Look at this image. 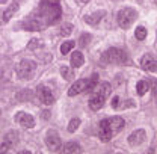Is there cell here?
<instances>
[{
	"mask_svg": "<svg viewBox=\"0 0 157 154\" xmlns=\"http://www.w3.org/2000/svg\"><path fill=\"white\" fill-rule=\"evenodd\" d=\"M113 130L110 127V122H109V118L107 119H103L100 121L98 124V137L103 141V142H109L112 137H113Z\"/></svg>",
	"mask_w": 157,
	"mask_h": 154,
	"instance_id": "8",
	"label": "cell"
},
{
	"mask_svg": "<svg viewBox=\"0 0 157 154\" xmlns=\"http://www.w3.org/2000/svg\"><path fill=\"white\" fill-rule=\"evenodd\" d=\"M78 125H80V119H77V118L71 119V121H70V124H68V132L74 133V132L78 129Z\"/></svg>",
	"mask_w": 157,
	"mask_h": 154,
	"instance_id": "25",
	"label": "cell"
},
{
	"mask_svg": "<svg viewBox=\"0 0 157 154\" xmlns=\"http://www.w3.org/2000/svg\"><path fill=\"white\" fill-rule=\"evenodd\" d=\"M15 71H17L18 79H21V80H30L33 77V74H35V71H36V64L33 60L23 59V60L18 62Z\"/></svg>",
	"mask_w": 157,
	"mask_h": 154,
	"instance_id": "5",
	"label": "cell"
},
{
	"mask_svg": "<svg viewBox=\"0 0 157 154\" xmlns=\"http://www.w3.org/2000/svg\"><path fill=\"white\" fill-rule=\"evenodd\" d=\"M128 62V55L122 50L112 47L107 52H104V55L101 56V64L103 65H109V64H117V65H125Z\"/></svg>",
	"mask_w": 157,
	"mask_h": 154,
	"instance_id": "3",
	"label": "cell"
},
{
	"mask_svg": "<svg viewBox=\"0 0 157 154\" xmlns=\"http://www.w3.org/2000/svg\"><path fill=\"white\" fill-rule=\"evenodd\" d=\"M36 97H38V100L42 104L50 106V104L55 103V97L52 94L50 88H47V86H44V85H39L38 88H36Z\"/></svg>",
	"mask_w": 157,
	"mask_h": 154,
	"instance_id": "10",
	"label": "cell"
},
{
	"mask_svg": "<svg viewBox=\"0 0 157 154\" xmlns=\"http://www.w3.org/2000/svg\"><path fill=\"white\" fill-rule=\"evenodd\" d=\"M153 94H154V98H156V103H157V82L154 83V88H153Z\"/></svg>",
	"mask_w": 157,
	"mask_h": 154,
	"instance_id": "30",
	"label": "cell"
},
{
	"mask_svg": "<svg viewBox=\"0 0 157 154\" xmlns=\"http://www.w3.org/2000/svg\"><path fill=\"white\" fill-rule=\"evenodd\" d=\"M45 145L50 151H59L62 148V141L60 136L58 135V132L55 130H48L45 135Z\"/></svg>",
	"mask_w": 157,
	"mask_h": 154,
	"instance_id": "7",
	"label": "cell"
},
{
	"mask_svg": "<svg viewBox=\"0 0 157 154\" xmlns=\"http://www.w3.org/2000/svg\"><path fill=\"white\" fill-rule=\"evenodd\" d=\"M104 15H106L104 11H97V12H94V14H91V15H86V17H85V21H86L88 24H91V26H97L98 23L103 20Z\"/></svg>",
	"mask_w": 157,
	"mask_h": 154,
	"instance_id": "16",
	"label": "cell"
},
{
	"mask_svg": "<svg viewBox=\"0 0 157 154\" xmlns=\"http://www.w3.org/2000/svg\"><path fill=\"white\" fill-rule=\"evenodd\" d=\"M109 122H110V127H112V130H113L115 135L124 129V124H125L121 116H112V118H109Z\"/></svg>",
	"mask_w": 157,
	"mask_h": 154,
	"instance_id": "17",
	"label": "cell"
},
{
	"mask_svg": "<svg viewBox=\"0 0 157 154\" xmlns=\"http://www.w3.org/2000/svg\"><path fill=\"white\" fill-rule=\"evenodd\" d=\"M118 106H119V97H113V98H112V107L117 109Z\"/></svg>",
	"mask_w": 157,
	"mask_h": 154,
	"instance_id": "28",
	"label": "cell"
},
{
	"mask_svg": "<svg viewBox=\"0 0 157 154\" xmlns=\"http://www.w3.org/2000/svg\"><path fill=\"white\" fill-rule=\"evenodd\" d=\"M83 64H85V58H83L82 52H74L71 55V65H73V68H80Z\"/></svg>",
	"mask_w": 157,
	"mask_h": 154,
	"instance_id": "18",
	"label": "cell"
},
{
	"mask_svg": "<svg viewBox=\"0 0 157 154\" xmlns=\"http://www.w3.org/2000/svg\"><path fill=\"white\" fill-rule=\"evenodd\" d=\"M0 115H2V110H0Z\"/></svg>",
	"mask_w": 157,
	"mask_h": 154,
	"instance_id": "33",
	"label": "cell"
},
{
	"mask_svg": "<svg viewBox=\"0 0 157 154\" xmlns=\"http://www.w3.org/2000/svg\"><path fill=\"white\" fill-rule=\"evenodd\" d=\"M71 32H73V24H63L59 29V35L60 37H68V35H71Z\"/></svg>",
	"mask_w": 157,
	"mask_h": 154,
	"instance_id": "24",
	"label": "cell"
},
{
	"mask_svg": "<svg viewBox=\"0 0 157 154\" xmlns=\"http://www.w3.org/2000/svg\"><path fill=\"white\" fill-rule=\"evenodd\" d=\"M144 141H145V130H142V129L133 132L132 135L128 136V144L132 147H139Z\"/></svg>",
	"mask_w": 157,
	"mask_h": 154,
	"instance_id": "14",
	"label": "cell"
},
{
	"mask_svg": "<svg viewBox=\"0 0 157 154\" xmlns=\"http://www.w3.org/2000/svg\"><path fill=\"white\" fill-rule=\"evenodd\" d=\"M74 45H76V42H74V41H67V42H63V44L60 45V53H62V55L70 53V52L74 48Z\"/></svg>",
	"mask_w": 157,
	"mask_h": 154,
	"instance_id": "22",
	"label": "cell"
},
{
	"mask_svg": "<svg viewBox=\"0 0 157 154\" xmlns=\"http://www.w3.org/2000/svg\"><path fill=\"white\" fill-rule=\"evenodd\" d=\"M32 91L30 89H21L20 92H17V100L20 101H29L30 98H32Z\"/></svg>",
	"mask_w": 157,
	"mask_h": 154,
	"instance_id": "20",
	"label": "cell"
},
{
	"mask_svg": "<svg viewBox=\"0 0 157 154\" xmlns=\"http://www.w3.org/2000/svg\"><path fill=\"white\" fill-rule=\"evenodd\" d=\"M8 0H0V5H3V3H6Z\"/></svg>",
	"mask_w": 157,
	"mask_h": 154,
	"instance_id": "31",
	"label": "cell"
},
{
	"mask_svg": "<svg viewBox=\"0 0 157 154\" xmlns=\"http://www.w3.org/2000/svg\"><path fill=\"white\" fill-rule=\"evenodd\" d=\"M23 27L26 30H41V29H44V24L41 23V20L36 15H32L23 21Z\"/></svg>",
	"mask_w": 157,
	"mask_h": 154,
	"instance_id": "13",
	"label": "cell"
},
{
	"mask_svg": "<svg viewBox=\"0 0 157 154\" xmlns=\"http://www.w3.org/2000/svg\"><path fill=\"white\" fill-rule=\"evenodd\" d=\"M140 67L148 71V73H156L157 71V58L151 53H147L144 58L140 59Z\"/></svg>",
	"mask_w": 157,
	"mask_h": 154,
	"instance_id": "11",
	"label": "cell"
},
{
	"mask_svg": "<svg viewBox=\"0 0 157 154\" xmlns=\"http://www.w3.org/2000/svg\"><path fill=\"white\" fill-rule=\"evenodd\" d=\"M35 15L41 20V23L45 27V26H52V24L58 23L62 15V9L56 0H41L39 12Z\"/></svg>",
	"mask_w": 157,
	"mask_h": 154,
	"instance_id": "1",
	"label": "cell"
},
{
	"mask_svg": "<svg viewBox=\"0 0 157 154\" xmlns=\"http://www.w3.org/2000/svg\"><path fill=\"white\" fill-rule=\"evenodd\" d=\"M89 42H91V35H89V33H83V35L80 37V39H78V45H80V47H86Z\"/></svg>",
	"mask_w": 157,
	"mask_h": 154,
	"instance_id": "26",
	"label": "cell"
},
{
	"mask_svg": "<svg viewBox=\"0 0 157 154\" xmlns=\"http://www.w3.org/2000/svg\"><path fill=\"white\" fill-rule=\"evenodd\" d=\"M14 119H15L17 124H20L24 129H32L35 125V118L32 115H29V114H26V112H18Z\"/></svg>",
	"mask_w": 157,
	"mask_h": 154,
	"instance_id": "12",
	"label": "cell"
},
{
	"mask_svg": "<svg viewBox=\"0 0 157 154\" xmlns=\"http://www.w3.org/2000/svg\"><path fill=\"white\" fill-rule=\"evenodd\" d=\"M60 74H62V77L65 79V80H70V79H73V71H71V68H67V67H62L60 68Z\"/></svg>",
	"mask_w": 157,
	"mask_h": 154,
	"instance_id": "27",
	"label": "cell"
},
{
	"mask_svg": "<svg viewBox=\"0 0 157 154\" xmlns=\"http://www.w3.org/2000/svg\"><path fill=\"white\" fill-rule=\"evenodd\" d=\"M63 151H65V153H80L82 148H80V145H78L77 142H68V144L63 147Z\"/></svg>",
	"mask_w": 157,
	"mask_h": 154,
	"instance_id": "19",
	"label": "cell"
},
{
	"mask_svg": "<svg viewBox=\"0 0 157 154\" xmlns=\"http://www.w3.org/2000/svg\"><path fill=\"white\" fill-rule=\"evenodd\" d=\"M78 2H82V3H88L89 0H78Z\"/></svg>",
	"mask_w": 157,
	"mask_h": 154,
	"instance_id": "32",
	"label": "cell"
},
{
	"mask_svg": "<svg viewBox=\"0 0 157 154\" xmlns=\"http://www.w3.org/2000/svg\"><path fill=\"white\" fill-rule=\"evenodd\" d=\"M148 89H150V86H148V83L145 82V80H140V82H137L136 85V91L139 95H145L147 92H148Z\"/></svg>",
	"mask_w": 157,
	"mask_h": 154,
	"instance_id": "21",
	"label": "cell"
},
{
	"mask_svg": "<svg viewBox=\"0 0 157 154\" xmlns=\"http://www.w3.org/2000/svg\"><path fill=\"white\" fill-rule=\"evenodd\" d=\"M135 37H136V39H139V41H144V39L147 38V29H145L144 26L136 27V30H135Z\"/></svg>",
	"mask_w": 157,
	"mask_h": 154,
	"instance_id": "23",
	"label": "cell"
},
{
	"mask_svg": "<svg viewBox=\"0 0 157 154\" xmlns=\"http://www.w3.org/2000/svg\"><path fill=\"white\" fill-rule=\"evenodd\" d=\"M41 118L42 119H48L50 118V110H42L41 112Z\"/></svg>",
	"mask_w": 157,
	"mask_h": 154,
	"instance_id": "29",
	"label": "cell"
},
{
	"mask_svg": "<svg viewBox=\"0 0 157 154\" xmlns=\"http://www.w3.org/2000/svg\"><path fill=\"white\" fill-rule=\"evenodd\" d=\"M18 144V135L15 132H8L6 135L3 136V142L0 144V153H5V151H9L12 147H15Z\"/></svg>",
	"mask_w": 157,
	"mask_h": 154,
	"instance_id": "9",
	"label": "cell"
},
{
	"mask_svg": "<svg viewBox=\"0 0 157 154\" xmlns=\"http://www.w3.org/2000/svg\"><path fill=\"white\" fill-rule=\"evenodd\" d=\"M110 92H112L110 83L103 82V83H100L98 86L95 85V88H94V94H92L91 98H89V107H91L92 110L101 109V107L104 106V103H106V98L110 95Z\"/></svg>",
	"mask_w": 157,
	"mask_h": 154,
	"instance_id": "2",
	"label": "cell"
},
{
	"mask_svg": "<svg viewBox=\"0 0 157 154\" xmlns=\"http://www.w3.org/2000/svg\"><path fill=\"white\" fill-rule=\"evenodd\" d=\"M20 5H18V0H14L9 6H8V9L3 12V21L6 23V21H9V20L12 18L15 14H17V11H18Z\"/></svg>",
	"mask_w": 157,
	"mask_h": 154,
	"instance_id": "15",
	"label": "cell"
},
{
	"mask_svg": "<svg viewBox=\"0 0 157 154\" xmlns=\"http://www.w3.org/2000/svg\"><path fill=\"white\" fill-rule=\"evenodd\" d=\"M97 80H98V74H92V77H89V79H80L77 82H74L73 86L68 89V95L74 97L80 94V92H83V91H86L88 88H95Z\"/></svg>",
	"mask_w": 157,
	"mask_h": 154,
	"instance_id": "4",
	"label": "cell"
},
{
	"mask_svg": "<svg viewBox=\"0 0 157 154\" xmlns=\"http://www.w3.org/2000/svg\"><path fill=\"white\" fill-rule=\"evenodd\" d=\"M137 18V11L133 8H124L118 12L117 15V21L119 24V27L122 29H128Z\"/></svg>",
	"mask_w": 157,
	"mask_h": 154,
	"instance_id": "6",
	"label": "cell"
}]
</instances>
